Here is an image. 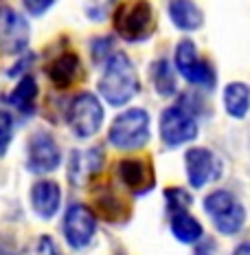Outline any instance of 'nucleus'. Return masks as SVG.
I'll return each mask as SVG.
<instances>
[{
    "label": "nucleus",
    "instance_id": "15",
    "mask_svg": "<svg viewBox=\"0 0 250 255\" xmlns=\"http://www.w3.org/2000/svg\"><path fill=\"white\" fill-rule=\"evenodd\" d=\"M105 163V152L103 147H88V150H73L68 156V167L66 176L75 187L90 183L99 176Z\"/></svg>",
    "mask_w": 250,
    "mask_h": 255
},
{
    "label": "nucleus",
    "instance_id": "5",
    "mask_svg": "<svg viewBox=\"0 0 250 255\" xmlns=\"http://www.w3.org/2000/svg\"><path fill=\"white\" fill-rule=\"evenodd\" d=\"M173 68L184 82L202 90H213L217 86L215 66L200 55L198 46L191 38H182L173 49Z\"/></svg>",
    "mask_w": 250,
    "mask_h": 255
},
{
    "label": "nucleus",
    "instance_id": "19",
    "mask_svg": "<svg viewBox=\"0 0 250 255\" xmlns=\"http://www.w3.org/2000/svg\"><path fill=\"white\" fill-rule=\"evenodd\" d=\"M169 231L178 242L195 244L204 238V227L191 211H173L169 214Z\"/></svg>",
    "mask_w": 250,
    "mask_h": 255
},
{
    "label": "nucleus",
    "instance_id": "21",
    "mask_svg": "<svg viewBox=\"0 0 250 255\" xmlns=\"http://www.w3.org/2000/svg\"><path fill=\"white\" fill-rule=\"evenodd\" d=\"M150 79L152 86L156 88V93L161 97H173L178 93V77H175L173 64L165 57H158L156 62H152L150 66Z\"/></svg>",
    "mask_w": 250,
    "mask_h": 255
},
{
    "label": "nucleus",
    "instance_id": "11",
    "mask_svg": "<svg viewBox=\"0 0 250 255\" xmlns=\"http://www.w3.org/2000/svg\"><path fill=\"white\" fill-rule=\"evenodd\" d=\"M116 178L130 196L141 198L156 187V172L150 158L145 156H127L116 163Z\"/></svg>",
    "mask_w": 250,
    "mask_h": 255
},
{
    "label": "nucleus",
    "instance_id": "29",
    "mask_svg": "<svg viewBox=\"0 0 250 255\" xmlns=\"http://www.w3.org/2000/svg\"><path fill=\"white\" fill-rule=\"evenodd\" d=\"M193 255H217V249H215V240L211 238H202L200 242L193 244Z\"/></svg>",
    "mask_w": 250,
    "mask_h": 255
},
{
    "label": "nucleus",
    "instance_id": "30",
    "mask_svg": "<svg viewBox=\"0 0 250 255\" xmlns=\"http://www.w3.org/2000/svg\"><path fill=\"white\" fill-rule=\"evenodd\" d=\"M0 255H18V247L11 238L0 236Z\"/></svg>",
    "mask_w": 250,
    "mask_h": 255
},
{
    "label": "nucleus",
    "instance_id": "2",
    "mask_svg": "<svg viewBox=\"0 0 250 255\" xmlns=\"http://www.w3.org/2000/svg\"><path fill=\"white\" fill-rule=\"evenodd\" d=\"M112 26L121 40L136 44L152 38L156 31V13L150 0H125L112 11Z\"/></svg>",
    "mask_w": 250,
    "mask_h": 255
},
{
    "label": "nucleus",
    "instance_id": "22",
    "mask_svg": "<svg viewBox=\"0 0 250 255\" xmlns=\"http://www.w3.org/2000/svg\"><path fill=\"white\" fill-rule=\"evenodd\" d=\"M165 205H167L169 214H173V211H189V207L193 205V198L182 187H167L165 189Z\"/></svg>",
    "mask_w": 250,
    "mask_h": 255
},
{
    "label": "nucleus",
    "instance_id": "25",
    "mask_svg": "<svg viewBox=\"0 0 250 255\" xmlns=\"http://www.w3.org/2000/svg\"><path fill=\"white\" fill-rule=\"evenodd\" d=\"M13 141V119L7 110H0V158L9 152Z\"/></svg>",
    "mask_w": 250,
    "mask_h": 255
},
{
    "label": "nucleus",
    "instance_id": "28",
    "mask_svg": "<svg viewBox=\"0 0 250 255\" xmlns=\"http://www.w3.org/2000/svg\"><path fill=\"white\" fill-rule=\"evenodd\" d=\"M33 62H35V55H33V53H26L24 57H18V64H13V66L9 68L7 75L9 77H15V75L22 77V75H26V73H29V66Z\"/></svg>",
    "mask_w": 250,
    "mask_h": 255
},
{
    "label": "nucleus",
    "instance_id": "3",
    "mask_svg": "<svg viewBox=\"0 0 250 255\" xmlns=\"http://www.w3.org/2000/svg\"><path fill=\"white\" fill-rule=\"evenodd\" d=\"M152 119L145 108H127L112 119L108 128V141L116 150L134 152L150 143Z\"/></svg>",
    "mask_w": 250,
    "mask_h": 255
},
{
    "label": "nucleus",
    "instance_id": "12",
    "mask_svg": "<svg viewBox=\"0 0 250 255\" xmlns=\"http://www.w3.org/2000/svg\"><path fill=\"white\" fill-rule=\"evenodd\" d=\"M184 172L193 189H202L222 176V161L209 147L193 145L184 152Z\"/></svg>",
    "mask_w": 250,
    "mask_h": 255
},
{
    "label": "nucleus",
    "instance_id": "10",
    "mask_svg": "<svg viewBox=\"0 0 250 255\" xmlns=\"http://www.w3.org/2000/svg\"><path fill=\"white\" fill-rule=\"evenodd\" d=\"M62 165V147L49 130H35L26 141V169L51 174Z\"/></svg>",
    "mask_w": 250,
    "mask_h": 255
},
{
    "label": "nucleus",
    "instance_id": "26",
    "mask_svg": "<svg viewBox=\"0 0 250 255\" xmlns=\"http://www.w3.org/2000/svg\"><path fill=\"white\" fill-rule=\"evenodd\" d=\"M55 2H57V0H22L24 11L29 13V15H33V18H40V15H44Z\"/></svg>",
    "mask_w": 250,
    "mask_h": 255
},
{
    "label": "nucleus",
    "instance_id": "13",
    "mask_svg": "<svg viewBox=\"0 0 250 255\" xmlns=\"http://www.w3.org/2000/svg\"><path fill=\"white\" fill-rule=\"evenodd\" d=\"M92 207H94L92 209L94 214L108 222H114V225L130 220V214H132L130 200L110 183L97 185L92 189Z\"/></svg>",
    "mask_w": 250,
    "mask_h": 255
},
{
    "label": "nucleus",
    "instance_id": "27",
    "mask_svg": "<svg viewBox=\"0 0 250 255\" xmlns=\"http://www.w3.org/2000/svg\"><path fill=\"white\" fill-rule=\"evenodd\" d=\"M33 255H64L60 251V247H57V242L53 240L51 236H42L38 244H35V251Z\"/></svg>",
    "mask_w": 250,
    "mask_h": 255
},
{
    "label": "nucleus",
    "instance_id": "9",
    "mask_svg": "<svg viewBox=\"0 0 250 255\" xmlns=\"http://www.w3.org/2000/svg\"><path fill=\"white\" fill-rule=\"evenodd\" d=\"M31 40V24L13 7L0 4V55L15 57L26 51Z\"/></svg>",
    "mask_w": 250,
    "mask_h": 255
},
{
    "label": "nucleus",
    "instance_id": "24",
    "mask_svg": "<svg viewBox=\"0 0 250 255\" xmlns=\"http://www.w3.org/2000/svg\"><path fill=\"white\" fill-rule=\"evenodd\" d=\"M116 0H86V7H83V11L92 22H101V20H105L112 11V4Z\"/></svg>",
    "mask_w": 250,
    "mask_h": 255
},
{
    "label": "nucleus",
    "instance_id": "18",
    "mask_svg": "<svg viewBox=\"0 0 250 255\" xmlns=\"http://www.w3.org/2000/svg\"><path fill=\"white\" fill-rule=\"evenodd\" d=\"M38 95H40V86H38V79H35L31 73L20 77V82L15 84V88L9 93L7 102L9 106L15 110V113L31 117L35 115V104H38Z\"/></svg>",
    "mask_w": 250,
    "mask_h": 255
},
{
    "label": "nucleus",
    "instance_id": "20",
    "mask_svg": "<svg viewBox=\"0 0 250 255\" xmlns=\"http://www.w3.org/2000/svg\"><path fill=\"white\" fill-rule=\"evenodd\" d=\"M224 110L231 119H246L250 113V86L246 82H231L222 90Z\"/></svg>",
    "mask_w": 250,
    "mask_h": 255
},
{
    "label": "nucleus",
    "instance_id": "1",
    "mask_svg": "<svg viewBox=\"0 0 250 255\" xmlns=\"http://www.w3.org/2000/svg\"><path fill=\"white\" fill-rule=\"evenodd\" d=\"M99 95L105 104L114 108H123L141 93V79L134 62L121 51H114L103 64V73L99 77Z\"/></svg>",
    "mask_w": 250,
    "mask_h": 255
},
{
    "label": "nucleus",
    "instance_id": "14",
    "mask_svg": "<svg viewBox=\"0 0 250 255\" xmlns=\"http://www.w3.org/2000/svg\"><path fill=\"white\" fill-rule=\"evenodd\" d=\"M49 82L57 90H71L83 79V64L75 51H62L51 57L44 68Z\"/></svg>",
    "mask_w": 250,
    "mask_h": 255
},
{
    "label": "nucleus",
    "instance_id": "31",
    "mask_svg": "<svg viewBox=\"0 0 250 255\" xmlns=\"http://www.w3.org/2000/svg\"><path fill=\"white\" fill-rule=\"evenodd\" d=\"M231 255H250V240H244V242H239L235 249H233V253Z\"/></svg>",
    "mask_w": 250,
    "mask_h": 255
},
{
    "label": "nucleus",
    "instance_id": "4",
    "mask_svg": "<svg viewBox=\"0 0 250 255\" xmlns=\"http://www.w3.org/2000/svg\"><path fill=\"white\" fill-rule=\"evenodd\" d=\"M202 209L222 236H237L246 225V207L231 189H213L202 200Z\"/></svg>",
    "mask_w": 250,
    "mask_h": 255
},
{
    "label": "nucleus",
    "instance_id": "23",
    "mask_svg": "<svg viewBox=\"0 0 250 255\" xmlns=\"http://www.w3.org/2000/svg\"><path fill=\"white\" fill-rule=\"evenodd\" d=\"M112 53H114V40L110 35L92 38V42H90V57H92L94 64H105Z\"/></svg>",
    "mask_w": 250,
    "mask_h": 255
},
{
    "label": "nucleus",
    "instance_id": "6",
    "mask_svg": "<svg viewBox=\"0 0 250 255\" xmlns=\"http://www.w3.org/2000/svg\"><path fill=\"white\" fill-rule=\"evenodd\" d=\"M66 121L77 139H92L103 128L105 121L103 104L94 93H88V90L77 93L66 108Z\"/></svg>",
    "mask_w": 250,
    "mask_h": 255
},
{
    "label": "nucleus",
    "instance_id": "7",
    "mask_svg": "<svg viewBox=\"0 0 250 255\" xmlns=\"http://www.w3.org/2000/svg\"><path fill=\"white\" fill-rule=\"evenodd\" d=\"M158 134L167 150H175L195 141L200 134L198 117H193L182 106H167L158 117Z\"/></svg>",
    "mask_w": 250,
    "mask_h": 255
},
{
    "label": "nucleus",
    "instance_id": "16",
    "mask_svg": "<svg viewBox=\"0 0 250 255\" xmlns=\"http://www.w3.org/2000/svg\"><path fill=\"white\" fill-rule=\"evenodd\" d=\"M29 203L33 214L42 220H53L62 207V187L57 180L40 178L31 185L29 189Z\"/></svg>",
    "mask_w": 250,
    "mask_h": 255
},
{
    "label": "nucleus",
    "instance_id": "8",
    "mask_svg": "<svg viewBox=\"0 0 250 255\" xmlns=\"http://www.w3.org/2000/svg\"><path fill=\"white\" fill-rule=\"evenodd\" d=\"M62 233L73 251H83L97 236V214L83 203H73L64 214Z\"/></svg>",
    "mask_w": 250,
    "mask_h": 255
},
{
    "label": "nucleus",
    "instance_id": "17",
    "mask_svg": "<svg viewBox=\"0 0 250 255\" xmlns=\"http://www.w3.org/2000/svg\"><path fill=\"white\" fill-rule=\"evenodd\" d=\"M167 13L175 29L184 31V33H193L204 24V11L195 4V0H171Z\"/></svg>",
    "mask_w": 250,
    "mask_h": 255
}]
</instances>
